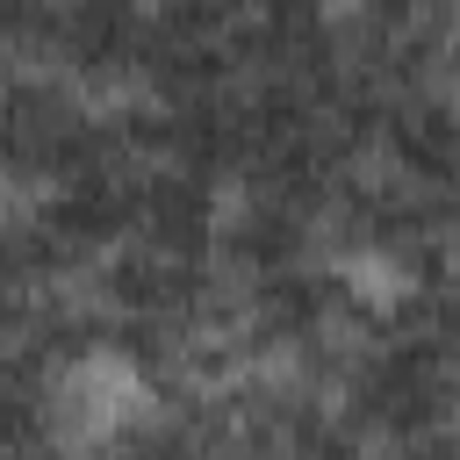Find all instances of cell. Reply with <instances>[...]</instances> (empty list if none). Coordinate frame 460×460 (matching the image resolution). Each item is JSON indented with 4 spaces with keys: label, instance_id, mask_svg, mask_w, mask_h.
I'll return each instance as SVG.
<instances>
[{
    "label": "cell",
    "instance_id": "cell-1",
    "mask_svg": "<svg viewBox=\"0 0 460 460\" xmlns=\"http://www.w3.org/2000/svg\"><path fill=\"white\" fill-rule=\"evenodd\" d=\"M144 417H151V381L115 345H93V352H79L50 374V431L72 438V446H101V438H115Z\"/></svg>",
    "mask_w": 460,
    "mask_h": 460
},
{
    "label": "cell",
    "instance_id": "cell-2",
    "mask_svg": "<svg viewBox=\"0 0 460 460\" xmlns=\"http://www.w3.org/2000/svg\"><path fill=\"white\" fill-rule=\"evenodd\" d=\"M345 288L359 295V302H374V309H388V302H402L410 295V266L395 259V252H345Z\"/></svg>",
    "mask_w": 460,
    "mask_h": 460
}]
</instances>
